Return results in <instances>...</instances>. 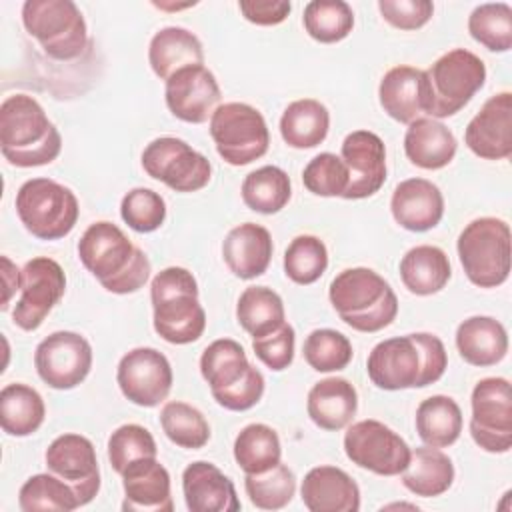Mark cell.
<instances>
[{
  "label": "cell",
  "instance_id": "6da1fadb",
  "mask_svg": "<svg viewBox=\"0 0 512 512\" xmlns=\"http://www.w3.org/2000/svg\"><path fill=\"white\" fill-rule=\"evenodd\" d=\"M82 266L112 294H134L150 280L146 252L132 244L120 226L108 220L90 224L78 240Z\"/></svg>",
  "mask_w": 512,
  "mask_h": 512
},
{
  "label": "cell",
  "instance_id": "7a4b0ae2",
  "mask_svg": "<svg viewBox=\"0 0 512 512\" xmlns=\"http://www.w3.org/2000/svg\"><path fill=\"white\" fill-rule=\"evenodd\" d=\"M62 136L42 104L28 94L6 96L0 104V152L16 168H36L54 162Z\"/></svg>",
  "mask_w": 512,
  "mask_h": 512
},
{
  "label": "cell",
  "instance_id": "3957f363",
  "mask_svg": "<svg viewBox=\"0 0 512 512\" xmlns=\"http://www.w3.org/2000/svg\"><path fill=\"white\" fill-rule=\"evenodd\" d=\"M338 318L356 332H380L398 316V296L376 270L354 266L338 272L328 288Z\"/></svg>",
  "mask_w": 512,
  "mask_h": 512
},
{
  "label": "cell",
  "instance_id": "277c9868",
  "mask_svg": "<svg viewBox=\"0 0 512 512\" xmlns=\"http://www.w3.org/2000/svg\"><path fill=\"white\" fill-rule=\"evenodd\" d=\"M198 282L182 266L160 270L150 282L152 326L168 344L196 342L206 330V312L198 300Z\"/></svg>",
  "mask_w": 512,
  "mask_h": 512
},
{
  "label": "cell",
  "instance_id": "5b68a950",
  "mask_svg": "<svg viewBox=\"0 0 512 512\" xmlns=\"http://www.w3.org/2000/svg\"><path fill=\"white\" fill-rule=\"evenodd\" d=\"M200 374L218 406L230 412L254 408L264 396V376L250 364L240 342L218 338L200 356Z\"/></svg>",
  "mask_w": 512,
  "mask_h": 512
},
{
  "label": "cell",
  "instance_id": "8992f818",
  "mask_svg": "<svg viewBox=\"0 0 512 512\" xmlns=\"http://www.w3.org/2000/svg\"><path fill=\"white\" fill-rule=\"evenodd\" d=\"M466 278L478 288L502 286L510 276L512 234L506 220L482 216L468 222L456 240Z\"/></svg>",
  "mask_w": 512,
  "mask_h": 512
},
{
  "label": "cell",
  "instance_id": "52a82bcc",
  "mask_svg": "<svg viewBox=\"0 0 512 512\" xmlns=\"http://www.w3.org/2000/svg\"><path fill=\"white\" fill-rule=\"evenodd\" d=\"M14 206L22 226L48 242L68 236L80 216L76 194L52 178L26 180L16 192Z\"/></svg>",
  "mask_w": 512,
  "mask_h": 512
},
{
  "label": "cell",
  "instance_id": "ba28073f",
  "mask_svg": "<svg viewBox=\"0 0 512 512\" xmlns=\"http://www.w3.org/2000/svg\"><path fill=\"white\" fill-rule=\"evenodd\" d=\"M22 24L52 60H76L86 50L88 26L72 0H26Z\"/></svg>",
  "mask_w": 512,
  "mask_h": 512
},
{
  "label": "cell",
  "instance_id": "9c48e42d",
  "mask_svg": "<svg viewBox=\"0 0 512 512\" xmlns=\"http://www.w3.org/2000/svg\"><path fill=\"white\" fill-rule=\"evenodd\" d=\"M424 72L428 82V116L434 120L458 114L486 82L484 60L466 48L448 50Z\"/></svg>",
  "mask_w": 512,
  "mask_h": 512
},
{
  "label": "cell",
  "instance_id": "30bf717a",
  "mask_svg": "<svg viewBox=\"0 0 512 512\" xmlns=\"http://www.w3.org/2000/svg\"><path fill=\"white\" fill-rule=\"evenodd\" d=\"M208 128L218 156L230 166L252 164L268 152V124L262 112L246 102L220 104Z\"/></svg>",
  "mask_w": 512,
  "mask_h": 512
},
{
  "label": "cell",
  "instance_id": "8fae6325",
  "mask_svg": "<svg viewBox=\"0 0 512 512\" xmlns=\"http://www.w3.org/2000/svg\"><path fill=\"white\" fill-rule=\"evenodd\" d=\"M140 162L150 178L182 194L202 190L212 178L210 160L176 136H160L148 142Z\"/></svg>",
  "mask_w": 512,
  "mask_h": 512
},
{
  "label": "cell",
  "instance_id": "7c38bea8",
  "mask_svg": "<svg viewBox=\"0 0 512 512\" xmlns=\"http://www.w3.org/2000/svg\"><path fill=\"white\" fill-rule=\"evenodd\" d=\"M346 458L378 476H400L410 462L408 442L380 420L350 422L344 432Z\"/></svg>",
  "mask_w": 512,
  "mask_h": 512
},
{
  "label": "cell",
  "instance_id": "4fadbf2b",
  "mask_svg": "<svg viewBox=\"0 0 512 512\" xmlns=\"http://www.w3.org/2000/svg\"><path fill=\"white\" fill-rule=\"evenodd\" d=\"M470 436L484 452L506 454L512 448V392L508 378L488 376L470 396Z\"/></svg>",
  "mask_w": 512,
  "mask_h": 512
},
{
  "label": "cell",
  "instance_id": "5bb4252c",
  "mask_svg": "<svg viewBox=\"0 0 512 512\" xmlns=\"http://www.w3.org/2000/svg\"><path fill=\"white\" fill-rule=\"evenodd\" d=\"M64 292L66 274L54 258L36 256L28 260L22 266L20 298L12 308V322L24 332L38 330Z\"/></svg>",
  "mask_w": 512,
  "mask_h": 512
},
{
  "label": "cell",
  "instance_id": "9a60e30c",
  "mask_svg": "<svg viewBox=\"0 0 512 512\" xmlns=\"http://www.w3.org/2000/svg\"><path fill=\"white\" fill-rule=\"evenodd\" d=\"M90 342L72 330L48 334L34 352V368L40 380L54 390H72L80 386L92 370Z\"/></svg>",
  "mask_w": 512,
  "mask_h": 512
},
{
  "label": "cell",
  "instance_id": "2e32d148",
  "mask_svg": "<svg viewBox=\"0 0 512 512\" xmlns=\"http://www.w3.org/2000/svg\"><path fill=\"white\" fill-rule=\"evenodd\" d=\"M116 382L126 400L142 408L160 406L174 384L170 360L156 348L128 350L116 366Z\"/></svg>",
  "mask_w": 512,
  "mask_h": 512
},
{
  "label": "cell",
  "instance_id": "e0dca14e",
  "mask_svg": "<svg viewBox=\"0 0 512 512\" xmlns=\"http://www.w3.org/2000/svg\"><path fill=\"white\" fill-rule=\"evenodd\" d=\"M44 462L48 472L62 478L76 494L80 506L90 504L100 492V466L94 444L76 432L56 436L46 452Z\"/></svg>",
  "mask_w": 512,
  "mask_h": 512
},
{
  "label": "cell",
  "instance_id": "ac0fdd59",
  "mask_svg": "<svg viewBox=\"0 0 512 512\" xmlns=\"http://www.w3.org/2000/svg\"><path fill=\"white\" fill-rule=\"evenodd\" d=\"M220 86L204 64L176 70L164 82V100L170 114L188 124H204L220 106Z\"/></svg>",
  "mask_w": 512,
  "mask_h": 512
},
{
  "label": "cell",
  "instance_id": "d6986e66",
  "mask_svg": "<svg viewBox=\"0 0 512 512\" xmlns=\"http://www.w3.org/2000/svg\"><path fill=\"white\" fill-rule=\"evenodd\" d=\"M348 166V188L342 198L362 200L374 196L386 182V146L372 130L350 132L340 148Z\"/></svg>",
  "mask_w": 512,
  "mask_h": 512
},
{
  "label": "cell",
  "instance_id": "ffe728a7",
  "mask_svg": "<svg viewBox=\"0 0 512 512\" xmlns=\"http://www.w3.org/2000/svg\"><path fill=\"white\" fill-rule=\"evenodd\" d=\"M464 142L482 160H506L512 154V94L490 96L464 130Z\"/></svg>",
  "mask_w": 512,
  "mask_h": 512
},
{
  "label": "cell",
  "instance_id": "44dd1931",
  "mask_svg": "<svg viewBox=\"0 0 512 512\" xmlns=\"http://www.w3.org/2000/svg\"><path fill=\"white\" fill-rule=\"evenodd\" d=\"M370 382L380 390L418 388L422 376V354L410 334L378 342L366 360Z\"/></svg>",
  "mask_w": 512,
  "mask_h": 512
},
{
  "label": "cell",
  "instance_id": "7402d4cb",
  "mask_svg": "<svg viewBox=\"0 0 512 512\" xmlns=\"http://www.w3.org/2000/svg\"><path fill=\"white\" fill-rule=\"evenodd\" d=\"M122 510L172 512V482L166 466L156 458H140L122 470Z\"/></svg>",
  "mask_w": 512,
  "mask_h": 512
},
{
  "label": "cell",
  "instance_id": "603a6c76",
  "mask_svg": "<svg viewBox=\"0 0 512 512\" xmlns=\"http://www.w3.org/2000/svg\"><path fill=\"white\" fill-rule=\"evenodd\" d=\"M394 222L410 232H426L440 224L444 216L442 190L426 178H406L396 184L390 198Z\"/></svg>",
  "mask_w": 512,
  "mask_h": 512
},
{
  "label": "cell",
  "instance_id": "cb8c5ba5",
  "mask_svg": "<svg viewBox=\"0 0 512 512\" xmlns=\"http://www.w3.org/2000/svg\"><path fill=\"white\" fill-rule=\"evenodd\" d=\"M382 110L400 124H410L428 114L426 72L408 64L390 68L378 84Z\"/></svg>",
  "mask_w": 512,
  "mask_h": 512
},
{
  "label": "cell",
  "instance_id": "d4e9b609",
  "mask_svg": "<svg viewBox=\"0 0 512 512\" xmlns=\"http://www.w3.org/2000/svg\"><path fill=\"white\" fill-rule=\"evenodd\" d=\"M182 494L190 512H236L242 506L234 482L206 460H196L184 468Z\"/></svg>",
  "mask_w": 512,
  "mask_h": 512
},
{
  "label": "cell",
  "instance_id": "484cf974",
  "mask_svg": "<svg viewBox=\"0 0 512 512\" xmlns=\"http://www.w3.org/2000/svg\"><path fill=\"white\" fill-rule=\"evenodd\" d=\"M302 504L310 512H358L360 488L348 472L322 464L306 472L300 486Z\"/></svg>",
  "mask_w": 512,
  "mask_h": 512
},
{
  "label": "cell",
  "instance_id": "4316f807",
  "mask_svg": "<svg viewBox=\"0 0 512 512\" xmlns=\"http://www.w3.org/2000/svg\"><path fill=\"white\" fill-rule=\"evenodd\" d=\"M274 242L262 224L244 222L234 226L222 242V258L228 270L240 280L262 276L272 260Z\"/></svg>",
  "mask_w": 512,
  "mask_h": 512
},
{
  "label": "cell",
  "instance_id": "83f0119b",
  "mask_svg": "<svg viewBox=\"0 0 512 512\" xmlns=\"http://www.w3.org/2000/svg\"><path fill=\"white\" fill-rule=\"evenodd\" d=\"M358 410V392L354 384L340 376L316 382L306 396V412L310 420L328 432L346 428Z\"/></svg>",
  "mask_w": 512,
  "mask_h": 512
},
{
  "label": "cell",
  "instance_id": "f1b7e54d",
  "mask_svg": "<svg viewBox=\"0 0 512 512\" xmlns=\"http://www.w3.org/2000/svg\"><path fill=\"white\" fill-rule=\"evenodd\" d=\"M456 348L460 358L478 368H488L508 354V332L492 316H470L456 328Z\"/></svg>",
  "mask_w": 512,
  "mask_h": 512
},
{
  "label": "cell",
  "instance_id": "f546056e",
  "mask_svg": "<svg viewBox=\"0 0 512 512\" xmlns=\"http://www.w3.org/2000/svg\"><path fill=\"white\" fill-rule=\"evenodd\" d=\"M458 150L454 132L440 120L422 116L408 124L404 134L406 158L422 170L446 168Z\"/></svg>",
  "mask_w": 512,
  "mask_h": 512
},
{
  "label": "cell",
  "instance_id": "4dcf8cb0",
  "mask_svg": "<svg viewBox=\"0 0 512 512\" xmlns=\"http://www.w3.org/2000/svg\"><path fill=\"white\" fill-rule=\"evenodd\" d=\"M148 64L160 80H168L176 70L204 64L200 38L182 26L160 28L148 44Z\"/></svg>",
  "mask_w": 512,
  "mask_h": 512
},
{
  "label": "cell",
  "instance_id": "1f68e13d",
  "mask_svg": "<svg viewBox=\"0 0 512 512\" xmlns=\"http://www.w3.org/2000/svg\"><path fill=\"white\" fill-rule=\"evenodd\" d=\"M454 464L448 454L434 446H420L410 452V462L400 474L402 486L420 498L442 496L454 484Z\"/></svg>",
  "mask_w": 512,
  "mask_h": 512
},
{
  "label": "cell",
  "instance_id": "d6a6232c",
  "mask_svg": "<svg viewBox=\"0 0 512 512\" xmlns=\"http://www.w3.org/2000/svg\"><path fill=\"white\" fill-rule=\"evenodd\" d=\"M398 270L404 288L416 296H432L440 292L452 276L446 252L432 244H418L410 248L402 256Z\"/></svg>",
  "mask_w": 512,
  "mask_h": 512
},
{
  "label": "cell",
  "instance_id": "836d02e7",
  "mask_svg": "<svg viewBox=\"0 0 512 512\" xmlns=\"http://www.w3.org/2000/svg\"><path fill=\"white\" fill-rule=\"evenodd\" d=\"M330 130V112L316 98L290 102L280 116V136L296 150H308L322 144Z\"/></svg>",
  "mask_w": 512,
  "mask_h": 512
},
{
  "label": "cell",
  "instance_id": "e575fe53",
  "mask_svg": "<svg viewBox=\"0 0 512 512\" xmlns=\"http://www.w3.org/2000/svg\"><path fill=\"white\" fill-rule=\"evenodd\" d=\"M44 418L46 404L36 388L12 382L0 390V426L8 436H30L44 424Z\"/></svg>",
  "mask_w": 512,
  "mask_h": 512
},
{
  "label": "cell",
  "instance_id": "d590c367",
  "mask_svg": "<svg viewBox=\"0 0 512 512\" xmlns=\"http://www.w3.org/2000/svg\"><path fill=\"white\" fill-rule=\"evenodd\" d=\"M416 432L426 446L448 448L462 434V410L458 402L444 394L424 398L414 416Z\"/></svg>",
  "mask_w": 512,
  "mask_h": 512
},
{
  "label": "cell",
  "instance_id": "8d00e7d4",
  "mask_svg": "<svg viewBox=\"0 0 512 512\" xmlns=\"http://www.w3.org/2000/svg\"><path fill=\"white\" fill-rule=\"evenodd\" d=\"M236 320L252 338L266 336L286 322L284 302L268 286H248L238 296Z\"/></svg>",
  "mask_w": 512,
  "mask_h": 512
},
{
  "label": "cell",
  "instance_id": "74e56055",
  "mask_svg": "<svg viewBox=\"0 0 512 512\" xmlns=\"http://www.w3.org/2000/svg\"><path fill=\"white\" fill-rule=\"evenodd\" d=\"M240 194L246 208L270 216L280 212L290 202L292 182L290 176L280 166L268 164L244 176Z\"/></svg>",
  "mask_w": 512,
  "mask_h": 512
},
{
  "label": "cell",
  "instance_id": "f35d334b",
  "mask_svg": "<svg viewBox=\"0 0 512 512\" xmlns=\"http://www.w3.org/2000/svg\"><path fill=\"white\" fill-rule=\"evenodd\" d=\"M234 460L244 474H260L282 462L278 432L262 422L244 426L234 438Z\"/></svg>",
  "mask_w": 512,
  "mask_h": 512
},
{
  "label": "cell",
  "instance_id": "ab89813d",
  "mask_svg": "<svg viewBox=\"0 0 512 512\" xmlns=\"http://www.w3.org/2000/svg\"><path fill=\"white\" fill-rule=\"evenodd\" d=\"M160 426L172 444L186 450H200L210 440V424L204 414L182 400L164 402L160 410Z\"/></svg>",
  "mask_w": 512,
  "mask_h": 512
},
{
  "label": "cell",
  "instance_id": "60d3db41",
  "mask_svg": "<svg viewBox=\"0 0 512 512\" xmlns=\"http://www.w3.org/2000/svg\"><path fill=\"white\" fill-rule=\"evenodd\" d=\"M22 512H72L80 508L74 490L56 474L42 472L30 476L18 492Z\"/></svg>",
  "mask_w": 512,
  "mask_h": 512
},
{
  "label": "cell",
  "instance_id": "b9f144b4",
  "mask_svg": "<svg viewBox=\"0 0 512 512\" xmlns=\"http://www.w3.org/2000/svg\"><path fill=\"white\" fill-rule=\"evenodd\" d=\"M304 30L320 44H336L354 28L352 6L344 0H312L304 6Z\"/></svg>",
  "mask_w": 512,
  "mask_h": 512
},
{
  "label": "cell",
  "instance_id": "7bdbcfd3",
  "mask_svg": "<svg viewBox=\"0 0 512 512\" xmlns=\"http://www.w3.org/2000/svg\"><path fill=\"white\" fill-rule=\"evenodd\" d=\"M470 36L490 52L512 48V6L506 2L478 4L468 16Z\"/></svg>",
  "mask_w": 512,
  "mask_h": 512
},
{
  "label": "cell",
  "instance_id": "ee69618b",
  "mask_svg": "<svg viewBox=\"0 0 512 512\" xmlns=\"http://www.w3.org/2000/svg\"><path fill=\"white\" fill-rule=\"evenodd\" d=\"M244 490L252 506L260 510H282L296 494V476L286 464L278 462L266 472L246 474Z\"/></svg>",
  "mask_w": 512,
  "mask_h": 512
},
{
  "label": "cell",
  "instance_id": "f6af8a7d",
  "mask_svg": "<svg viewBox=\"0 0 512 512\" xmlns=\"http://www.w3.org/2000/svg\"><path fill=\"white\" fill-rule=\"evenodd\" d=\"M328 268V248L314 234H300L290 240L284 252V274L300 286L314 284Z\"/></svg>",
  "mask_w": 512,
  "mask_h": 512
},
{
  "label": "cell",
  "instance_id": "bcb514c9",
  "mask_svg": "<svg viewBox=\"0 0 512 512\" xmlns=\"http://www.w3.org/2000/svg\"><path fill=\"white\" fill-rule=\"evenodd\" d=\"M306 364L316 372H338L344 370L354 356L352 342L338 330L316 328L312 330L302 346Z\"/></svg>",
  "mask_w": 512,
  "mask_h": 512
},
{
  "label": "cell",
  "instance_id": "7dc6e473",
  "mask_svg": "<svg viewBox=\"0 0 512 512\" xmlns=\"http://www.w3.org/2000/svg\"><path fill=\"white\" fill-rule=\"evenodd\" d=\"M108 460L110 466L122 474V470L140 458H156L158 446L148 428L140 424H122L108 436Z\"/></svg>",
  "mask_w": 512,
  "mask_h": 512
},
{
  "label": "cell",
  "instance_id": "c3c4849f",
  "mask_svg": "<svg viewBox=\"0 0 512 512\" xmlns=\"http://www.w3.org/2000/svg\"><path fill=\"white\" fill-rule=\"evenodd\" d=\"M348 180V166L332 152L316 154L302 170L304 188L322 198H342L348 188Z\"/></svg>",
  "mask_w": 512,
  "mask_h": 512
},
{
  "label": "cell",
  "instance_id": "681fc988",
  "mask_svg": "<svg viewBox=\"0 0 512 512\" xmlns=\"http://www.w3.org/2000/svg\"><path fill=\"white\" fill-rule=\"evenodd\" d=\"M120 216L134 232L150 234L164 224L166 202L152 188H132L122 196Z\"/></svg>",
  "mask_w": 512,
  "mask_h": 512
},
{
  "label": "cell",
  "instance_id": "f907efd6",
  "mask_svg": "<svg viewBox=\"0 0 512 512\" xmlns=\"http://www.w3.org/2000/svg\"><path fill=\"white\" fill-rule=\"evenodd\" d=\"M294 348H296V332L288 322H284L280 328H276L266 336L252 338V350L256 358L272 372H282L292 364Z\"/></svg>",
  "mask_w": 512,
  "mask_h": 512
},
{
  "label": "cell",
  "instance_id": "816d5d0a",
  "mask_svg": "<svg viewBox=\"0 0 512 512\" xmlns=\"http://www.w3.org/2000/svg\"><path fill=\"white\" fill-rule=\"evenodd\" d=\"M382 18L398 30H418L426 26L434 14L430 0H380Z\"/></svg>",
  "mask_w": 512,
  "mask_h": 512
},
{
  "label": "cell",
  "instance_id": "f5cc1de1",
  "mask_svg": "<svg viewBox=\"0 0 512 512\" xmlns=\"http://www.w3.org/2000/svg\"><path fill=\"white\" fill-rule=\"evenodd\" d=\"M410 336L414 338L422 354V376H420L418 388H426L444 376L448 368V354H446L444 342L436 334L414 332Z\"/></svg>",
  "mask_w": 512,
  "mask_h": 512
},
{
  "label": "cell",
  "instance_id": "db71d44e",
  "mask_svg": "<svg viewBox=\"0 0 512 512\" xmlns=\"http://www.w3.org/2000/svg\"><path fill=\"white\" fill-rule=\"evenodd\" d=\"M238 10L256 26H276L288 18L292 4L284 0H240Z\"/></svg>",
  "mask_w": 512,
  "mask_h": 512
},
{
  "label": "cell",
  "instance_id": "11a10c76",
  "mask_svg": "<svg viewBox=\"0 0 512 512\" xmlns=\"http://www.w3.org/2000/svg\"><path fill=\"white\" fill-rule=\"evenodd\" d=\"M0 262H2V284H4V294H2L0 310H8L10 298L14 296L16 290H20V276H22V270H20L8 256H2Z\"/></svg>",
  "mask_w": 512,
  "mask_h": 512
},
{
  "label": "cell",
  "instance_id": "9f6ffc18",
  "mask_svg": "<svg viewBox=\"0 0 512 512\" xmlns=\"http://www.w3.org/2000/svg\"><path fill=\"white\" fill-rule=\"evenodd\" d=\"M156 8L160 10H182V8H190L194 6L196 2H186V4H164V2H152Z\"/></svg>",
  "mask_w": 512,
  "mask_h": 512
}]
</instances>
